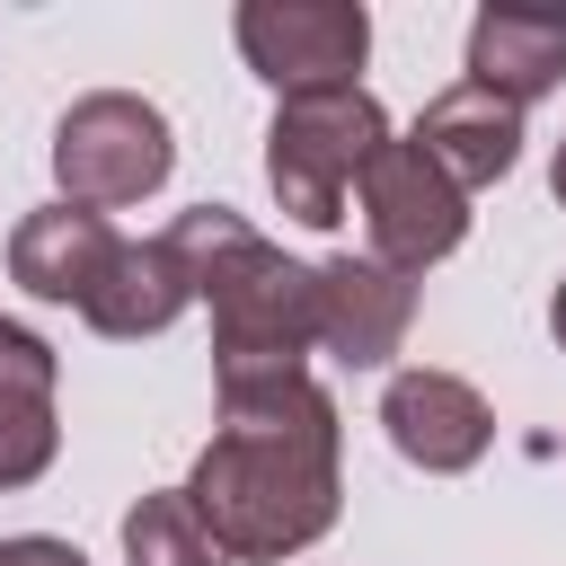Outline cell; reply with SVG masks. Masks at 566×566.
Returning a JSON list of instances; mask_svg holds the SVG:
<instances>
[{
    "mask_svg": "<svg viewBox=\"0 0 566 566\" xmlns=\"http://www.w3.org/2000/svg\"><path fill=\"white\" fill-rule=\"evenodd\" d=\"M203 531L221 539L230 566H283L301 557L345 495V424L336 398L292 371V380H248L221 389V424L186 478Z\"/></svg>",
    "mask_w": 566,
    "mask_h": 566,
    "instance_id": "6da1fadb",
    "label": "cell"
},
{
    "mask_svg": "<svg viewBox=\"0 0 566 566\" xmlns=\"http://www.w3.org/2000/svg\"><path fill=\"white\" fill-rule=\"evenodd\" d=\"M177 256L195 265V292L212 301V389L292 380L318 345V265L283 256L248 212L195 203L168 221Z\"/></svg>",
    "mask_w": 566,
    "mask_h": 566,
    "instance_id": "7a4b0ae2",
    "label": "cell"
},
{
    "mask_svg": "<svg viewBox=\"0 0 566 566\" xmlns=\"http://www.w3.org/2000/svg\"><path fill=\"white\" fill-rule=\"evenodd\" d=\"M398 133H389V115H380V97L363 80L354 88H301L265 124V186H274V203L301 230H336L345 203H354V186H363V168Z\"/></svg>",
    "mask_w": 566,
    "mask_h": 566,
    "instance_id": "3957f363",
    "label": "cell"
},
{
    "mask_svg": "<svg viewBox=\"0 0 566 566\" xmlns=\"http://www.w3.org/2000/svg\"><path fill=\"white\" fill-rule=\"evenodd\" d=\"M177 168V133L150 97L133 88H88L62 106L53 124V177H62V203H88V212H115V203H142L159 195Z\"/></svg>",
    "mask_w": 566,
    "mask_h": 566,
    "instance_id": "277c9868",
    "label": "cell"
},
{
    "mask_svg": "<svg viewBox=\"0 0 566 566\" xmlns=\"http://www.w3.org/2000/svg\"><path fill=\"white\" fill-rule=\"evenodd\" d=\"M230 35H239V62H248L274 97L354 88V71H363V53H371L363 0H239Z\"/></svg>",
    "mask_w": 566,
    "mask_h": 566,
    "instance_id": "5b68a950",
    "label": "cell"
},
{
    "mask_svg": "<svg viewBox=\"0 0 566 566\" xmlns=\"http://www.w3.org/2000/svg\"><path fill=\"white\" fill-rule=\"evenodd\" d=\"M354 203H363L371 256L398 265V274H424V265H442V256L469 239V195H460L416 142H389V150L363 168Z\"/></svg>",
    "mask_w": 566,
    "mask_h": 566,
    "instance_id": "8992f818",
    "label": "cell"
},
{
    "mask_svg": "<svg viewBox=\"0 0 566 566\" xmlns=\"http://www.w3.org/2000/svg\"><path fill=\"white\" fill-rule=\"evenodd\" d=\"M380 433H389V451H398L407 469H424V478H460V469L486 460V442H495V407H486L460 371L416 363V371H389V389H380Z\"/></svg>",
    "mask_w": 566,
    "mask_h": 566,
    "instance_id": "52a82bcc",
    "label": "cell"
},
{
    "mask_svg": "<svg viewBox=\"0 0 566 566\" xmlns=\"http://www.w3.org/2000/svg\"><path fill=\"white\" fill-rule=\"evenodd\" d=\"M416 327V274L380 265L371 248L363 256H327L318 265V345L354 371H380Z\"/></svg>",
    "mask_w": 566,
    "mask_h": 566,
    "instance_id": "ba28073f",
    "label": "cell"
},
{
    "mask_svg": "<svg viewBox=\"0 0 566 566\" xmlns=\"http://www.w3.org/2000/svg\"><path fill=\"white\" fill-rule=\"evenodd\" d=\"M115 221L88 212V203H35L18 230H9V283L27 301H53V310H88L106 265H115Z\"/></svg>",
    "mask_w": 566,
    "mask_h": 566,
    "instance_id": "9c48e42d",
    "label": "cell"
},
{
    "mask_svg": "<svg viewBox=\"0 0 566 566\" xmlns=\"http://www.w3.org/2000/svg\"><path fill=\"white\" fill-rule=\"evenodd\" d=\"M53 389H62V354L0 310V495L9 486H35L62 451V416H53Z\"/></svg>",
    "mask_w": 566,
    "mask_h": 566,
    "instance_id": "30bf717a",
    "label": "cell"
},
{
    "mask_svg": "<svg viewBox=\"0 0 566 566\" xmlns=\"http://www.w3.org/2000/svg\"><path fill=\"white\" fill-rule=\"evenodd\" d=\"M407 142H416L460 195H478V186L513 177V159H522V106H504V97L478 88V80H451V88L416 115Z\"/></svg>",
    "mask_w": 566,
    "mask_h": 566,
    "instance_id": "8fae6325",
    "label": "cell"
},
{
    "mask_svg": "<svg viewBox=\"0 0 566 566\" xmlns=\"http://www.w3.org/2000/svg\"><path fill=\"white\" fill-rule=\"evenodd\" d=\"M469 80L504 106H531L566 80V9L548 0H486L469 18Z\"/></svg>",
    "mask_w": 566,
    "mask_h": 566,
    "instance_id": "7c38bea8",
    "label": "cell"
},
{
    "mask_svg": "<svg viewBox=\"0 0 566 566\" xmlns=\"http://www.w3.org/2000/svg\"><path fill=\"white\" fill-rule=\"evenodd\" d=\"M203 292H195V265L177 256V239L159 230V239H124L115 248V265H106V283H97V301L80 310L97 336H159V327H177L186 310H195Z\"/></svg>",
    "mask_w": 566,
    "mask_h": 566,
    "instance_id": "4fadbf2b",
    "label": "cell"
},
{
    "mask_svg": "<svg viewBox=\"0 0 566 566\" xmlns=\"http://www.w3.org/2000/svg\"><path fill=\"white\" fill-rule=\"evenodd\" d=\"M124 557H133V566H230L186 486H159V495H142V504L124 513Z\"/></svg>",
    "mask_w": 566,
    "mask_h": 566,
    "instance_id": "5bb4252c",
    "label": "cell"
},
{
    "mask_svg": "<svg viewBox=\"0 0 566 566\" xmlns=\"http://www.w3.org/2000/svg\"><path fill=\"white\" fill-rule=\"evenodd\" d=\"M0 566H88V557L53 531H18V539H0Z\"/></svg>",
    "mask_w": 566,
    "mask_h": 566,
    "instance_id": "9a60e30c",
    "label": "cell"
},
{
    "mask_svg": "<svg viewBox=\"0 0 566 566\" xmlns=\"http://www.w3.org/2000/svg\"><path fill=\"white\" fill-rule=\"evenodd\" d=\"M548 336L566 345V274H557V292H548Z\"/></svg>",
    "mask_w": 566,
    "mask_h": 566,
    "instance_id": "2e32d148",
    "label": "cell"
},
{
    "mask_svg": "<svg viewBox=\"0 0 566 566\" xmlns=\"http://www.w3.org/2000/svg\"><path fill=\"white\" fill-rule=\"evenodd\" d=\"M548 186H557V203H566V142L548 150Z\"/></svg>",
    "mask_w": 566,
    "mask_h": 566,
    "instance_id": "e0dca14e",
    "label": "cell"
}]
</instances>
